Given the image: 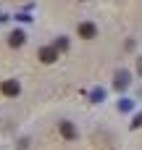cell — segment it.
Wrapping results in <instances>:
<instances>
[{"label":"cell","mask_w":142,"mask_h":150,"mask_svg":"<svg viewBox=\"0 0 142 150\" xmlns=\"http://www.w3.org/2000/svg\"><path fill=\"white\" fill-rule=\"evenodd\" d=\"M140 74H142V63H140Z\"/></svg>","instance_id":"ba28073f"},{"label":"cell","mask_w":142,"mask_h":150,"mask_svg":"<svg viewBox=\"0 0 142 150\" xmlns=\"http://www.w3.org/2000/svg\"><path fill=\"white\" fill-rule=\"evenodd\" d=\"M58 58V50L55 47H40V61L42 63H53Z\"/></svg>","instance_id":"277c9868"},{"label":"cell","mask_w":142,"mask_h":150,"mask_svg":"<svg viewBox=\"0 0 142 150\" xmlns=\"http://www.w3.org/2000/svg\"><path fill=\"white\" fill-rule=\"evenodd\" d=\"M66 47H69L66 40H58V42H55V50H66Z\"/></svg>","instance_id":"8992f818"},{"label":"cell","mask_w":142,"mask_h":150,"mask_svg":"<svg viewBox=\"0 0 142 150\" xmlns=\"http://www.w3.org/2000/svg\"><path fill=\"white\" fill-rule=\"evenodd\" d=\"M79 34H82L84 40H92V37L97 34V26L90 24V21H84V24H79Z\"/></svg>","instance_id":"3957f363"},{"label":"cell","mask_w":142,"mask_h":150,"mask_svg":"<svg viewBox=\"0 0 142 150\" xmlns=\"http://www.w3.org/2000/svg\"><path fill=\"white\" fill-rule=\"evenodd\" d=\"M0 92H3L5 98H16V95L21 92V84H18L16 79H5V82L0 84Z\"/></svg>","instance_id":"6da1fadb"},{"label":"cell","mask_w":142,"mask_h":150,"mask_svg":"<svg viewBox=\"0 0 142 150\" xmlns=\"http://www.w3.org/2000/svg\"><path fill=\"white\" fill-rule=\"evenodd\" d=\"M132 127H142V116H137V119L132 121Z\"/></svg>","instance_id":"52a82bcc"},{"label":"cell","mask_w":142,"mask_h":150,"mask_svg":"<svg viewBox=\"0 0 142 150\" xmlns=\"http://www.w3.org/2000/svg\"><path fill=\"white\" fill-rule=\"evenodd\" d=\"M61 134H63L66 140H76V129H74V124H71V121H61Z\"/></svg>","instance_id":"5b68a950"},{"label":"cell","mask_w":142,"mask_h":150,"mask_svg":"<svg viewBox=\"0 0 142 150\" xmlns=\"http://www.w3.org/2000/svg\"><path fill=\"white\" fill-rule=\"evenodd\" d=\"M24 42H26V34H24L21 29H16V32L8 34V45H11V47H21Z\"/></svg>","instance_id":"7a4b0ae2"}]
</instances>
